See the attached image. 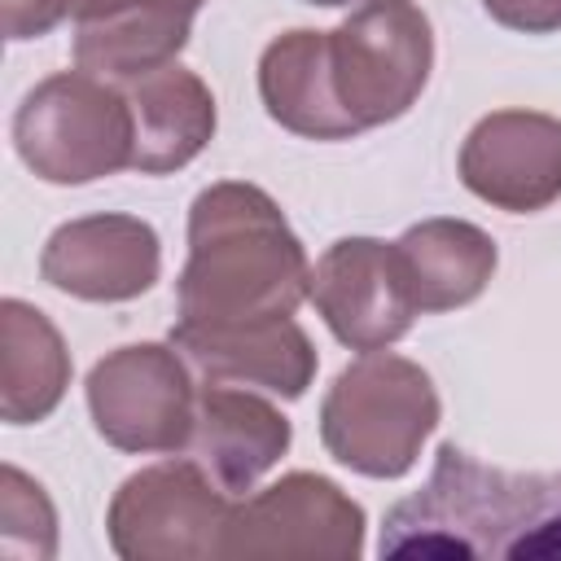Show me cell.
I'll return each mask as SVG.
<instances>
[{
  "label": "cell",
  "mask_w": 561,
  "mask_h": 561,
  "mask_svg": "<svg viewBox=\"0 0 561 561\" xmlns=\"http://www.w3.org/2000/svg\"><path fill=\"white\" fill-rule=\"evenodd\" d=\"M307 294L311 259L272 193L245 180H219L193 197L188 259L175 280V324H272L289 320Z\"/></svg>",
  "instance_id": "1"
},
{
  "label": "cell",
  "mask_w": 561,
  "mask_h": 561,
  "mask_svg": "<svg viewBox=\"0 0 561 561\" xmlns=\"http://www.w3.org/2000/svg\"><path fill=\"white\" fill-rule=\"evenodd\" d=\"M377 552L561 561V473H508L443 443L425 486L386 513Z\"/></svg>",
  "instance_id": "2"
},
{
  "label": "cell",
  "mask_w": 561,
  "mask_h": 561,
  "mask_svg": "<svg viewBox=\"0 0 561 561\" xmlns=\"http://www.w3.org/2000/svg\"><path fill=\"white\" fill-rule=\"evenodd\" d=\"M438 421L443 403L434 377L394 351H364L333 377L320 399L324 451L342 469L381 482L412 473Z\"/></svg>",
  "instance_id": "3"
},
{
  "label": "cell",
  "mask_w": 561,
  "mask_h": 561,
  "mask_svg": "<svg viewBox=\"0 0 561 561\" xmlns=\"http://www.w3.org/2000/svg\"><path fill=\"white\" fill-rule=\"evenodd\" d=\"M13 149L44 184H92L131 167L136 123L118 83L88 70L39 79L13 110Z\"/></svg>",
  "instance_id": "4"
},
{
  "label": "cell",
  "mask_w": 561,
  "mask_h": 561,
  "mask_svg": "<svg viewBox=\"0 0 561 561\" xmlns=\"http://www.w3.org/2000/svg\"><path fill=\"white\" fill-rule=\"evenodd\" d=\"M329 70L359 131L403 118L434 70V26L416 0H364L329 31Z\"/></svg>",
  "instance_id": "5"
},
{
  "label": "cell",
  "mask_w": 561,
  "mask_h": 561,
  "mask_svg": "<svg viewBox=\"0 0 561 561\" xmlns=\"http://www.w3.org/2000/svg\"><path fill=\"white\" fill-rule=\"evenodd\" d=\"M197 381L180 346L167 342H127L105 351L88 381L92 430L131 456H180L193 443L197 425Z\"/></svg>",
  "instance_id": "6"
},
{
  "label": "cell",
  "mask_w": 561,
  "mask_h": 561,
  "mask_svg": "<svg viewBox=\"0 0 561 561\" xmlns=\"http://www.w3.org/2000/svg\"><path fill=\"white\" fill-rule=\"evenodd\" d=\"M232 508L237 500L193 456H171L114 491L105 535L123 561H210L224 552Z\"/></svg>",
  "instance_id": "7"
},
{
  "label": "cell",
  "mask_w": 561,
  "mask_h": 561,
  "mask_svg": "<svg viewBox=\"0 0 561 561\" xmlns=\"http://www.w3.org/2000/svg\"><path fill=\"white\" fill-rule=\"evenodd\" d=\"M364 530L368 517L359 500H351L324 473L294 469L232 508L219 557L355 561L364 557Z\"/></svg>",
  "instance_id": "8"
},
{
  "label": "cell",
  "mask_w": 561,
  "mask_h": 561,
  "mask_svg": "<svg viewBox=\"0 0 561 561\" xmlns=\"http://www.w3.org/2000/svg\"><path fill=\"white\" fill-rule=\"evenodd\" d=\"M307 298L316 302L329 333L351 351H386L408 337L412 320L421 316L408 294L394 241L377 237L333 241L311 267Z\"/></svg>",
  "instance_id": "9"
},
{
  "label": "cell",
  "mask_w": 561,
  "mask_h": 561,
  "mask_svg": "<svg viewBox=\"0 0 561 561\" xmlns=\"http://www.w3.org/2000/svg\"><path fill=\"white\" fill-rule=\"evenodd\" d=\"M456 171L495 210H548L561 197V118L543 110H491L460 140Z\"/></svg>",
  "instance_id": "10"
},
{
  "label": "cell",
  "mask_w": 561,
  "mask_h": 561,
  "mask_svg": "<svg viewBox=\"0 0 561 561\" xmlns=\"http://www.w3.org/2000/svg\"><path fill=\"white\" fill-rule=\"evenodd\" d=\"M39 276L79 302H131L162 276V241L140 215H79L48 232Z\"/></svg>",
  "instance_id": "11"
},
{
  "label": "cell",
  "mask_w": 561,
  "mask_h": 561,
  "mask_svg": "<svg viewBox=\"0 0 561 561\" xmlns=\"http://www.w3.org/2000/svg\"><path fill=\"white\" fill-rule=\"evenodd\" d=\"M294 443L289 416L250 386L206 381L197 390V425L188 456L237 500L259 486V478L280 465Z\"/></svg>",
  "instance_id": "12"
},
{
  "label": "cell",
  "mask_w": 561,
  "mask_h": 561,
  "mask_svg": "<svg viewBox=\"0 0 561 561\" xmlns=\"http://www.w3.org/2000/svg\"><path fill=\"white\" fill-rule=\"evenodd\" d=\"M202 4L206 0H88L75 18V66L127 88L188 48Z\"/></svg>",
  "instance_id": "13"
},
{
  "label": "cell",
  "mask_w": 561,
  "mask_h": 561,
  "mask_svg": "<svg viewBox=\"0 0 561 561\" xmlns=\"http://www.w3.org/2000/svg\"><path fill=\"white\" fill-rule=\"evenodd\" d=\"M171 342L206 381L250 386L272 399H302L320 368V355L294 316L272 324H250V329L171 324Z\"/></svg>",
  "instance_id": "14"
},
{
  "label": "cell",
  "mask_w": 561,
  "mask_h": 561,
  "mask_svg": "<svg viewBox=\"0 0 561 561\" xmlns=\"http://www.w3.org/2000/svg\"><path fill=\"white\" fill-rule=\"evenodd\" d=\"M123 92L131 101V123H136L131 171L171 175L215 140V127H219L215 92L188 66L180 61L158 66L131 79Z\"/></svg>",
  "instance_id": "15"
},
{
  "label": "cell",
  "mask_w": 561,
  "mask_h": 561,
  "mask_svg": "<svg viewBox=\"0 0 561 561\" xmlns=\"http://www.w3.org/2000/svg\"><path fill=\"white\" fill-rule=\"evenodd\" d=\"M259 101L272 123L302 140H351L359 127L337 101L329 70V31L294 26L259 53Z\"/></svg>",
  "instance_id": "16"
},
{
  "label": "cell",
  "mask_w": 561,
  "mask_h": 561,
  "mask_svg": "<svg viewBox=\"0 0 561 561\" xmlns=\"http://www.w3.org/2000/svg\"><path fill=\"white\" fill-rule=\"evenodd\" d=\"M408 294L416 302V311L438 316V311H456L469 307L473 298H482V289L491 285L495 267H500V250L495 237L469 219H421L412 224L399 241H394Z\"/></svg>",
  "instance_id": "17"
},
{
  "label": "cell",
  "mask_w": 561,
  "mask_h": 561,
  "mask_svg": "<svg viewBox=\"0 0 561 561\" xmlns=\"http://www.w3.org/2000/svg\"><path fill=\"white\" fill-rule=\"evenodd\" d=\"M0 416L4 425H39L70 386V351L61 329L26 298L0 302Z\"/></svg>",
  "instance_id": "18"
},
{
  "label": "cell",
  "mask_w": 561,
  "mask_h": 561,
  "mask_svg": "<svg viewBox=\"0 0 561 561\" xmlns=\"http://www.w3.org/2000/svg\"><path fill=\"white\" fill-rule=\"evenodd\" d=\"M0 552L13 561L57 557V508L48 491L18 465L0 469Z\"/></svg>",
  "instance_id": "19"
},
{
  "label": "cell",
  "mask_w": 561,
  "mask_h": 561,
  "mask_svg": "<svg viewBox=\"0 0 561 561\" xmlns=\"http://www.w3.org/2000/svg\"><path fill=\"white\" fill-rule=\"evenodd\" d=\"M83 9H88V0H0L4 39L9 44L39 39V35L57 31L61 22H75Z\"/></svg>",
  "instance_id": "20"
},
{
  "label": "cell",
  "mask_w": 561,
  "mask_h": 561,
  "mask_svg": "<svg viewBox=\"0 0 561 561\" xmlns=\"http://www.w3.org/2000/svg\"><path fill=\"white\" fill-rule=\"evenodd\" d=\"M491 22L517 35H552L561 31V0H482Z\"/></svg>",
  "instance_id": "21"
},
{
  "label": "cell",
  "mask_w": 561,
  "mask_h": 561,
  "mask_svg": "<svg viewBox=\"0 0 561 561\" xmlns=\"http://www.w3.org/2000/svg\"><path fill=\"white\" fill-rule=\"evenodd\" d=\"M302 4H320V9H342V4H351V0H302Z\"/></svg>",
  "instance_id": "22"
}]
</instances>
